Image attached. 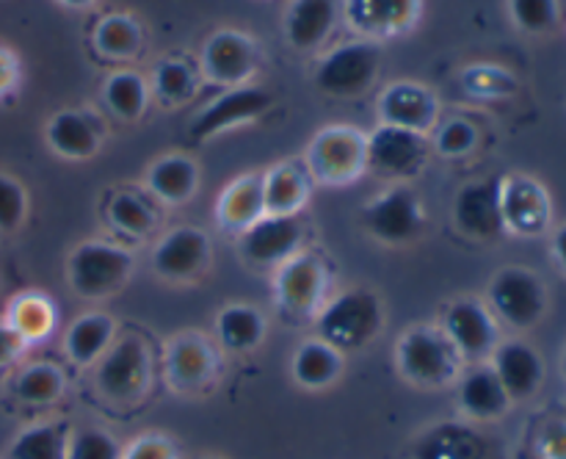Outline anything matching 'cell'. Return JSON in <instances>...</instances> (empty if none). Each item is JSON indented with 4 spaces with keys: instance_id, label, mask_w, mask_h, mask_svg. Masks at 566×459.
<instances>
[{
    "instance_id": "obj_10",
    "label": "cell",
    "mask_w": 566,
    "mask_h": 459,
    "mask_svg": "<svg viewBox=\"0 0 566 459\" xmlns=\"http://www.w3.org/2000/svg\"><path fill=\"white\" fill-rule=\"evenodd\" d=\"M381 70L379 42L359 39L329 50L318 61L315 70V86L332 97H359L376 83Z\"/></svg>"
},
{
    "instance_id": "obj_25",
    "label": "cell",
    "mask_w": 566,
    "mask_h": 459,
    "mask_svg": "<svg viewBox=\"0 0 566 459\" xmlns=\"http://www.w3.org/2000/svg\"><path fill=\"white\" fill-rule=\"evenodd\" d=\"M337 14V0H291L282 20L287 44L302 53L315 50L335 31Z\"/></svg>"
},
{
    "instance_id": "obj_2",
    "label": "cell",
    "mask_w": 566,
    "mask_h": 459,
    "mask_svg": "<svg viewBox=\"0 0 566 459\" xmlns=\"http://www.w3.org/2000/svg\"><path fill=\"white\" fill-rule=\"evenodd\" d=\"M381 330H385V304L370 288H348L335 299H326L321 313L315 315V332H318L315 337L343 354L370 346Z\"/></svg>"
},
{
    "instance_id": "obj_13",
    "label": "cell",
    "mask_w": 566,
    "mask_h": 459,
    "mask_svg": "<svg viewBox=\"0 0 566 459\" xmlns=\"http://www.w3.org/2000/svg\"><path fill=\"white\" fill-rule=\"evenodd\" d=\"M440 326L448 335V341L462 354L464 363H486L497 343H501L497 319L486 307V302L473 296L453 299L446 307V313H442Z\"/></svg>"
},
{
    "instance_id": "obj_12",
    "label": "cell",
    "mask_w": 566,
    "mask_h": 459,
    "mask_svg": "<svg viewBox=\"0 0 566 459\" xmlns=\"http://www.w3.org/2000/svg\"><path fill=\"white\" fill-rule=\"evenodd\" d=\"M429 155V136H420V133L392 125H379L374 133H368V171H374L381 180H412L423 171Z\"/></svg>"
},
{
    "instance_id": "obj_45",
    "label": "cell",
    "mask_w": 566,
    "mask_h": 459,
    "mask_svg": "<svg viewBox=\"0 0 566 459\" xmlns=\"http://www.w3.org/2000/svg\"><path fill=\"white\" fill-rule=\"evenodd\" d=\"M542 459H566V420H553L539 435Z\"/></svg>"
},
{
    "instance_id": "obj_35",
    "label": "cell",
    "mask_w": 566,
    "mask_h": 459,
    "mask_svg": "<svg viewBox=\"0 0 566 459\" xmlns=\"http://www.w3.org/2000/svg\"><path fill=\"white\" fill-rule=\"evenodd\" d=\"M94 50L103 59L111 61H130L136 59L138 50L144 44V31L133 14H105L103 20L94 25L92 33Z\"/></svg>"
},
{
    "instance_id": "obj_48",
    "label": "cell",
    "mask_w": 566,
    "mask_h": 459,
    "mask_svg": "<svg viewBox=\"0 0 566 459\" xmlns=\"http://www.w3.org/2000/svg\"><path fill=\"white\" fill-rule=\"evenodd\" d=\"M553 254H556L558 265L566 271V225H562L553 236Z\"/></svg>"
},
{
    "instance_id": "obj_27",
    "label": "cell",
    "mask_w": 566,
    "mask_h": 459,
    "mask_svg": "<svg viewBox=\"0 0 566 459\" xmlns=\"http://www.w3.org/2000/svg\"><path fill=\"white\" fill-rule=\"evenodd\" d=\"M44 136H48L50 149L61 158L86 160L97 155L99 144H103V127L86 111L64 108L48 122Z\"/></svg>"
},
{
    "instance_id": "obj_34",
    "label": "cell",
    "mask_w": 566,
    "mask_h": 459,
    "mask_svg": "<svg viewBox=\"0 0 566 459\" xmlns=\"http://www.w3.org/2000/svg\"><path fill=\"white\" fill-rule=\"evenodd\" d=\"M484 437L470 431L468 426L446 424L434 426L415 446V459H484Z\"/></svg>"
},
{
    "instance_id": "obj_41",
    "label": "cell",
    "mask_w": 566,
    "mask_h": 459,
    "mask_svg": "<svg viewBox=\"0 0 566 459\" xmlns=\"http://www.w3.org/2000/svg\"><path fill=\"white\" fill-rule=\"evenodd\" d=\"M479 144V127L468 119H451L437 127L434 149L446 158H462L470 155Z\"/></svg>"
},
{
    "instance_id": "obj_14",
    "label": "cell",
    "mask_w": 566,
    "mask_h": 459,
    "mask_svg": "<svg viewBox=\"0 0 566 459\" xmlns=\"http://www.w3.org/2000/svg\"><path fill=\"white\" fill-rule=\"evenodd\" d=\"M307 232L302 216H263L258 225L238 236V252L249 265L276 269L304 252Z\"/></svg>"
},
{
    "instance_id": "obj_20",
    "label": "cell",
    "mask_w": 566,
    "mask_h": 459,
    "mask_svg": "<svg viewBox=\"0 0 566 459\" xmlns=\"http://www.w3.org/2000/svg\"><path fill=\"white\" fill-rule=\"evenodd\" d=\"M423 0H346V22L370 42L401 36L418 25Z\"/></svg>"
},
{
    "instance_id": "obj_22",
    "label": "cell",
    "mask_w": 566,
    "mask_h": 459,
    "mask_svg": "<svg viewBox=\"0 0 566 459\" xmlns=\"http://www.w3.org/2000/svg\"><path fill=\"white\" fill-rule=\"evenodd\" d=\"M457 390L459 409L470 420H497L512 407V398L503 390L490 363H475L470 371H462V376L457 379Z\"/></svg>"
},
{
    "instance_id": "obj_23",
    "label": "cell",
    "mask_w": 566,
    "mask_h": 459,
    "mask_svg": "<svg viewBox=\"0 0 566 459\" xmlns=\"http://www.w3.org/2000/svg\"><path fill=\"white\" fill-rule=\"evenodd\" d=\"M265 216L263 171H247L235 177L216 199V221L221 230L241 236Z\"/></svg>"
},
{
    "instance_id": "obj_32",
    "label": "cell",
    "mask_w": 566,
    "mask_h": 459,
    "mask_svg": "<svg viewBox=\"0 0 566 459\" xmlns=\"http://www.w3.org/2000/svg\"><path fill=\"white\" fill-rule=\"evenodd\" d=\"M158 210H155L153 199L144 194L133 191V188H122V191L111 194L105 202V221L114 232L122 238H133V241H144L158 227Z\"/></svg>"
},
{
    "instance_id": "obj_43",
    "label": "cell",
    "mask_w": 566,
    "mask_h": 459,
    "mask_svg": "<svg viewBox=\"0 0 566 459\" xmlns=\"http://www.w3.org/2000/svg\"><path fill=\"white\" fill-rule=\"evenodd\" d=\"M464 88L475 97H501V94L514 92V77L497 66H470L462 72Z\"/></svg>"
},
{
    "instance_id": "obj_9",
    "label": "cell",
    "mask_w": 566,
    "mask_h": 459,
    "mask_svg": "<svg viewBox=\"0 0 566 459\" xmlns=\"http://www.w3.org/2000/svg\"><path fill=\"white\" fill-rule=\"evenodd\" d=\"M166 385L182 396L205 393L221 374V352L210 335L199 330L177 332L164 348Z\"/></svg>"
},
{
    "instance_id": "obj_29",
    "label": "cell",
    "mask_w": 566,
    "mask_h": 459,
    "mask_svg": "<svg viewBox=\"0 0 566 459\" xmlns=\"http://www.w3.org/2000/svg\"><path fill=\"white\" fill-rule=\"evenodd\" d=\"M343 368H346V354L337 352L321 337H310V341L298 343L296 354L291 359V374L298 387L304 390H326L340 379Z\"/></svg>"
},
{
    "instance_id": "obj_44",
    "label": "cell",
    "mask_w": 566,
    "mask_h": 459,
    "mask_svg": "<svg viewBox=\"0 0 566 459\" xmlns=\"http://www.w3.org/2000/svg\"><path fill=\"white\" fill-rule=\"evenodd\" d=\"M122 459H180V451L164 431H142L122 446Z\"/></svg>"
},
{
    "instance_id": "obj_11",
    "label": "cell",
    "mask_w": 566,
    "mask_h": 459,
    "mask_svg": "<svg viewBox=\"0 0 566 459\" xmlns=\"http://www.w3.org/2000/svg\"><path fill=\"white\" fill-rule=\"evenodd\" d=\"M213 260V243L202 227H171L153 247V271L171 285H191L202 280Z\"/></svg>"
},
{
    "instance_id": "obj_7",
    "label": "cell",
    "mask_w": 566,
    "mask_h": 459,
    "mask_svg": "<svg viewBox=\"0 0 566 459\" xmlns=\"http://www.w3.org/2000/svg\"><path fill=\"white\" fill-rule=\"evenodd\" d=\"M359 221H363V230L381 247H409L423 236L426 210L407 182H392L365 205Z\"/></svg>"
},
{
    "instance_id": "obj_49",
    "label": "cell",
    "mask_w": 566,
    "mask_h": 459,
    "mask_svg": "<svg viewBox=\"0 0 566 459\" xmlns=\"http://www.w3.org/2000/svg\"><path fill=\"white\" fill-rule=\"evenodd\" d=\"M59 3L70 6V9H88V6H94L97 0H59Z\"/></svg>"
},
{
    "instance_id": "obj_5",
    "label": "cell",
    "mask_w": 566,
    "mask_h": 459,
    "mask_svg": "<svg viewBox=\"0 0 566 459\" xmlns=\"http://www.w3.org/2000/svg\"><path fill=\"white\" fill-rule=\"evenodd\" d=\"M302 160L321 186H352L368 171V133L354 125L321 127Z\"/></svg>"
},
{
    "instance_id": "obj_26",
    "label": "cell",
    "mask_w": 566,
    "mask_h": 459,
    "mask_svg": "<svg viewBox=\"0 0 566 459\" xmlns=\"http://www.w3.org/2000/svg\"><path fill=\"white\" fill-rule=\"evenodd\" d=\"M144 186L153 194V199L169 205V208H180L199 188L197 160L182 153L160 155L158 160L149 164L147 175H144Z\"/></svg>"
},
{
    "instance_id": "obj_4",
    "label": "cell",
    "mask_w": 566,
    "mask_h": 459,
    "mask_svg": "<svg viewBox=\"0 0 566 459\" xmlns=\"http://www.w3.org/2000/svg\"><path fill=\"white\" fill-rule=\"evenodd\" d=\"M153 387V354L144 337L122 335L94 363V390L114 407L144 401Z\"/></svg>"
},
{
    "instance_id": "obj_8",
    "label": "cell",
    "mask_w": 566,
    "mask_h": 459,
    "mask_svg": "<svg viewBox=\"0 0 566 459\" xmlns=\"http://www.w3.org/2000/svg\"><path fill=\"white\" fill-rule=\"evenodd\" d=\"M486 307L512 330H531L547 313V288L536 271L506 265L486 285Z\"/></svg>"
},
{
    "instance_id": "obj_50",
    "label": "cell",
    "mask_w": 566,
    "mask_h": 459,
    "mask_svg": "<svg viewBox=\"0 0 566 459\" xmlns=\"http://www.w3.org/2000/svg\"><path fill=\"white\" fill-rule=\"evenodd\" d=\"M562 371H564V379H566V352H564V359H562Z\"/></svg>"
},
{
    "instance_id": "obj_47",
    "label": "cell",
    "mask_w": 566,
    "mask_h": 459,
    "mask_svg": "<svg viewBox=\"0 0 566 459\" xmlns=\"http://www.w3.org/2000/svg\"><path fill=\"white\" fill-rule=\"evenodd\" d=\"M25 341H22L17 332H11L9 326L0 321V371L9 368V365H14L17 359L22 357V352H25Z\"/></svg>"
},
{
    "instance_id": "obj_21",
    "label": "cell",
    "mask_w": 566,
    "mask_h": 459,
    "mask_svg": "<svg viewBox=\"0 0 566 459\" xmlns=\"http://www.w3.org/2000/svg\"><path fill=\"white\" fill-rule=\"evenodd\" d=\"M490 365L497 379H501L503 390L512 398V404L534 398L542 382H545V363H542L539 352L531 343L520 341V337H509V341L497 343Z\"/></svg>"
},
{
    "instance_id": "obj_19",
    "label": "cell",
    "mask_w": 566,
    "mask_h": 459,
    "mask_svg": "<svg viewBox=\"0 0 566 459\" xmlns=\"http://www.w3.org/2000/svg\"><path fill=\"white\" fill-rule=\"evenodd\" d=\"M381 125L403 127V131L429 136L440 122V100L429 86L415 81H396L379 97Z\"/></svg>"
},
{
    "instance_id": "obj_15",
    "label": "cell",
    "mask_w": 566,
    "mask_h": 459,
    "mask_svg": "<svg viewBox=\"0 0 566 459\" xmlns=\"http://www.w3.org/2000/svg\"><path fill=\"white\" fill-rule=\"evenodd\" d=\"M260 66V48L249 33L235 28H221L210 33L202 44L199 70L210 83L219 86H247Z\"/></svg>"
},
{
    "instance_id": "obj_1",
    "label": "cell",
    "mask_w": 566,
    "mask_h": 459,
    "mask_svg": "<svg viewBox=\"0 0 566 459\" xmlns=\"http://www.w3.org/2000/svg\"><path fill=\"white\" fill-rule=\"evenodd\" d=\"M396 368L409 385L440 390L462 376L464 359L440 324H412L396 343Z\"/></svg>"
},
{
    "instance_id": "obj_24",
    "label": "cell",
    "mask_w": 566,
    "mask_h": 459,
    "mask_svg": "<svg viewBox=\"0 0 566 459\" xmlns=\"http://www.w3.org/2000/svg\"><path fill=\"white\" fill-rule=\"evenodd\" d=\"M313 177L304 160H282L263 171L265 216H302L307 208Z\"/></svg>"
},
{
    "instance_id": "obj_39",
    "label": "cell",
    "mask_w": 566,
    "mask_h": 459,
    "mask_svg": "<svg viewBox=\"0 0 566 459\" xmlns=\"http://www.w3.org/2000/svg\"><path fill=\"white\" fill-rule=\"evenodd\" d=\"M66 459H122V442L116 440L114 431L103 426H86V429L70 431Z\"/></svg>"
},
{
    "instance_id": "obj_36",
    "label": "cell",
    "mask_w": 566,
    "mask_h": 459,
    "mask_svg": "<svg viewBox=\"0 0 566 459\" xmlns=\"http://www.w3.org/2000/svg\"><path fill=\"white\" fill-rule=\"evenodd\" d=\"M103 103L122 122L142 119L149 103V83L147 77L138 75L136 70H116L105 77L103 83Z\"/></svg>"
},
{
    "instance_id": "obj_6",
    "label": "cell",
    "mask_w": 566,
    "mask_h": 459,
    "mask_svg": "<svg viewBox=\"0 0 566 459\" xmlns=\"http://www.w3.org/2000/svg\"><path fill=\"white\" fill-rule=\"evenodd\" d=\"M332 274L321 254L298 252L274 269V302L285 315L296 321H315L329 299Z\"/></svg>"
},
{
    "instance_id": "obj_17",
    "label": "cell",
    "mask_w": 566,
    "mask_h": 459,
    "mask_svg": "<svg viewBox=\"0 0 566 459\" xmlns=\"http://www.w3.org/2000/svg\"><path fill=\"white\" fill-rule=\"evenodd\" d=\"M503 230L520 238H534L551 227V194L528 175H509L501 180Z\"/></svg>"
},
{
    "instance_id": "obj_42",
    "label": "cell",
    "mask_w": 566,
    "mask_h": 459,
    "mask_svg": "<svg viewBox=\"0 0 566 459\" xmlns=\"http://www.w3.org/2000/svg\"><path fill=\"white\" fill-rule=\"evenodd\" d=\"M509 11L517 28L528 33H545L558 20V0H509Z\"/></svg>"
},
{
    "instance_id": "obj_3",
    "label": "cell",
    "mask_w": 566,
    "mask_h": 459,
    "mask_svg": "<svg viewBox=\"0 0 566 459\" xmlns=\"http://www.w3.org/2000/svg\"><path fill=\"white\" fill-rule=\"evenodd\" d=\"M136 274V254L127 247L114 241H88L77 243L66 258V282L72 293L86 302H103L116 296Z\"/></svg>"
},
{
    "instance_id": "obj_33",
    "label": "cell",
    "mask_w": 566,
    "mask_h": 459,
    "mask_svg": "<svg viewBox=\"0 0 566 459\" xmlns=\"http://www.w3.org/2000/svg\"><path fill=\"white\" fill-rule=\"evenodd\" d=\"M66 393V374L55 363H31L11 379V396L28 407H50Z\"/></svg>"
},
{
    "instance_id": "obj_30",
    "label": "cell",
    "mask_w": 566,
    "mask_h": 459,
    "mask_svg": "<svg viewBox=\"0 0 566 459\" xmlns=\"http://www.w3.org/2000/svg\"><path fill=\"white\" fill-rule=\"evenodd\" d=\"M216 341L221 348L232 354H249L265 341L269 332V321H265L263 310L247 302L224 304L216 315Z\"/></svg>"
},
{
    "instance_id": "obj_16",
    "label": "cell",
    "mask_w": 566,
    "mask_h": 459,
    "mask_svg": "<svg viewBox=\"0 0 566 459\" xmlns=\"http://www.w3.org/2000/svg\"><path fill=\"white\" fill-rule=\"evenodd\" d=\"M271 103H274V97L263 86H249V83L235 86L193 116L191 125H188V136H191V142H208V138L219 136L230 127L260 119L271 108Z\"/></svg>"
},
{
    "instance_id": "obj_31",
    "label": "cell",
    "mask_w": 566,
    "mask_h": 459,
    "mask_svg": "<svg viewBox=\"0 0 566 459\" xmlns=\"http://www.w3.org/2000/svg\"><path fill=\"white\" fill-rule=\"evenodd\" d=\"M3 324L17 332L25 346H31V343H42L53 335L55 324H59V310H55L53 299L44 293L22 291L6 307Z\"/></svg>"
},
{
    "instance_id": "obj_37",
    "label": "cell",
    "mask_w": 566,
    "mask_h": 459,
    "mask_svg": "<svg viewBox=\"0 0 566 459\" xmlns=\"http://www.w3.org/2000/svg\"><path fill=\"white\" fill-rule=\"evenodd\" d=\"M199 88V70L193 61L182 55H166L155 64L153 81H149V94L160 100L164 105H182L197 94Z\"/></svg>"
},
{
    "instance_id": "obj_38",
    "label": "cell",
    "mask_w": 566,
    "mask_h": 459,
    "mask_svg": "<svg viewBox=\"0 0 566 459\" xmlns=\"http://www.w3.org/2000/svg\"><path fill=\"white\" fill-rule=\"evenodd\" d=\"M66 442H70V426L33 424L22 429L6 448V459H66Z\"/></svg>"
},
{
    "instance_id": "obj_51",
    "label": "cell",
    "mask_w": 566,
    "mask_h": 459,
    "mask_svg": "<svg viewBox=\"0 0 566 459\" xmlns=\"http://www.w3.org/2000/svg\"><path fill=\"white\" fill-rule=\"evenodd\" d=\"M202 459H221V457H202Z\"/></svg>"
},
{
    "instance_id": "obj_46",
    "label": "cell",
    "mask_w": 566,
    "mask_h": 459,
    "mask_svg": "<svg viewBox=\"0 0 566 459\" xmlns=\"http://www.w3.org/2000/svg\"><path fill=\"white\" fill-rule=\"evenodd\" d=\"M20 86V59L9 48H0V100Z\"/></svg>"
},
{
    "instance_id": "obj_40",
    "label": "cell",
    "mask_w": 566,
    "mask_h": 459,
    "mask_svg": "<svg viewBox=\"0 0 566 459\" xmlns=\"http://www.w3.org/2000/svg\"><path fill=\"white\" fill-rule=\"evenodd\" d=\"M28 191L17 177L0 171V232H17L25 225Z\"/></svg>"
},
{
    "instance_id": "obj_18",
    "label": "cell",
    "mask_w": 566,
    "mask_h": 459,
    "mask_svg": "<svg viewBox=\"0 0 566 459\" xmlns=\"http://www.w3.org/2000/svg\"><path fill=\"white\" fill-rule=\"evenodd\" d=\"M453 225L464 238L479 243L506 236L501 216V180H473L453 199Z\"/></svg>"
},
{
    "instance_id": "obj_28",
    "label": "cell",
    "mask_w": 566,
    "mask_h": 459,
    "mask_svg": "<svg viewBox=\"0 0 566 459\" xmlns=\"http://www.w3.org/2000/svg\"><path fill=\"white\" fill-rule=\"evenodd\" d=\"M116 341V321L105 310H92L83 313L66 326L64 332V354L81 368L97 363L111 343Z\"/></svg>"
}]
</instances>
